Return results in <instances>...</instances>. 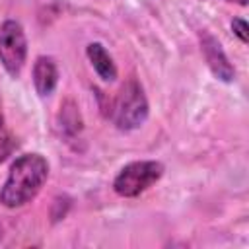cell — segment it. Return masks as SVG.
<instances>
[{"label": "cell", "mask_w": 249, "mask_h": 249, "mask_svg": "<svg viewBox=\"0 0 249 249\" xmlns=\"http://www.w3.org/2000/svg\"><path fill=\"white\" fill-rule=\"evenodd\" d=\"M49 177V163L41 154H23L19 156L6 177V183L0 191V202L6 208H19L31 202L43 189Z\"/></svg>", "instance_id": "6da1fadb"}, {"label": "cell", "mask_w": 249, "mask_h": 249, "mask_svg": "<svg viewBox=\"0 0 249 249\" xmlns=\"http://www.w3.org/2000/svg\"><path fill=\"white\" fill-rule=\"evenodd\" d=\"M111 119L119 130H134L144 124L148 119V99L138 80L128 78L123 84L113 101Z\"/></svg>", "instance_id": "7a4b0ae2"}, {"label": "cell", "mask_w": 249, "mask_h": 249, "mask_svg": "<svg viewBox=\"0 0 249 249\" xmlns=\"http://www.w3.org/2000/svg\"><path fill=\"white\" fill-rule=\"evenodd\" d=\"M161 175H163V165L160 161L154 160L132 161L117 173L113 181V189L119 196L132 198L144 193L146 189H150L154 183H158Z\"/></svg>", "instance_id": "3957f363"}, {"label": "cell", "mask_w": 249, "mask_h": 249, "mask_svg": "<svg viewBox=\"0 0 249 249\" xmlns=\"http://www.w3.org/2000/svg\"><path fill=\"white\" fill-rule=\"evenodd\" d=\"M27 58V39L23 27L16 19H6L0 25V62L4 70L18 78L25 66Z\"/></svg>", "instance_id": "277c9868"}, {"label": "cell", "mask_w": 249, "mask_h": 249, "mask_svg": "<svg viewBox=\"0 0 249 249\" xmlns=\"http://www.w3.org/2000/svg\"><path fill=\"white\" fill-rule=\"evenodd\" d=\"M198 39H200V51H202L204 60H206L208 68L212 70V74L222 82H231L235 76V70H233L228 54L224 53L222 45L218 43V39L208 31H200Z\"/></svg>", "instance_id": "5b68a950"}, {"label": "cell", "mask_w": 249, "mask_h": 249, "mask_svg": "<svg viewBox=\"0 0 249 249\" xmlns=\"http://www.w3.org/2000/svg\"><path fill=\"white\" fill-rule=\"evenodd\" d=\"M58 82V68L51 56H39L33 64V84L41 97H47L54 91Z\"/></svg>", "instance_id": "8992f818"}, {"label": "cell", "mask_w": 249, "mask_h": 249, "mask_svg": "<svg viewBox=\"0 0 249 249\" xmlns=\"http://www.w3.org/2000/svg\"><path fill=\"white\" fill-rule=\"evenodd\" d=\"M86 54H88L93 70L99 74L101 80L113 82L117 78V66H115L111 54L105 51V47L101 43H89L88 49H86Z\"/></svg>", "instance_id": "52a82bcc"}, {"label": "cell", "mask_w": 249, "mask_h": 249, "mask_svg": "<svg viewBox=\"0 0 249 249\" xmlns=\"http://www.w3.org/2000/svg\"><path fill=\"white\" fill-rule=\"evenodd\" d=\"M58 123H60V130L66 136H76L82 130V117L80 111L76 107L74 101H64L60 105V113H58Z\"/></svg>", "instance_id": "ba28073f"}, {"label": "cell", "mask_w": 249, "mask_h": 249, "mask_svg": "<svg viewBox=\"0 0 249 249\" xmlns=\"http://www.w3.org/2000/svg\"><path fill=\"white\" fill-rule=\"evenodd\" d=\"M14 148H16V140H14L12 132H10V128H8V124H6V121H4V117L0 115V163L12 154Z\"/></svg>", "instance_id": "9c48e42d"}, {"label": "cell", "mask_w": 249, "mask_h": 249, "mask_svg": "<svg viewBox=\"0 0 249 249\" xmlns=\"http://www.w3.org/2000/svg\"><path fill=\"white\" fill-rule=\"evenodd\" d=\"M231 29H233V33L239 37V41L241 43H247L249 41V27H247V21L245 19H241V18H235L233 21H231Z\"/></svg>", "instance_id": "30bf717a"}, {"label": "cell", "mask_w": 249, "mask_h": 249, "mask_svg": "<svg viewBox=\"0 0 249 249\" xmlns=\"http://www.w3.org/2000/svg\"><path fill=\"white\" fill-rule=\"evenodd\" d=\"M228 2H235L239 6H247V0H228Z\"/></svg>", "instance_id": "8fae6325"}]
</instances>
